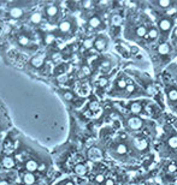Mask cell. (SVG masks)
I'll return each instance as SVG.
<instances>
[{
  "label": "cell",
  "mask_w": 177,
  "mask_h": 185,
  "mask_svg": "<svg viewBox=\"0 0 177 185\" xmlns=\"http://www.w3.org/2000/svg\"><path fill=\"white\" fill-rule=\"evenodd\" d=\"M89 108H91L92 111H96V110L99 108V105H98L96 102H92V103H91V107H89Z\"/></svg>",
  "instance_id": "e575fe53"
},
{
  "label": "cell",
  "mask_w": 177,
  "mask_h": 185,
  "mask_svg": "<svg viewBox=\"0 0 177 185\" xmlns=\"http://www.w3.org/2000/svg\"><path fill=\"white\" fill-rule=\"evenodd\" d=\"M63 97L65 99L66 101H72L74 100V94L71 92H65L63 94Z\"/></svg>",
  "instance_id": "4dcf8cb0"
},
{
  "label": "cell",
  "mask_w": 177,
  "mask_h": 185,
  "mask_svg": "<svg viewBox=\"0 0 177 185\" xmlns=\"http://www.w3.org/2000/svg\"><path fill=\"white\" fill-rule=\"evenodd\" d=\"M148 34V30L145 25H139L135 30V35L137 37H146Z\"/></svg>",
  "instance_id": "e0dca14e"
},
{
  "label": "cell",
  "mask_w": 177,
  "mask_h": 185,
  "mask_svg": "<svg viewBox=\"0 0 177 185\" xmlns=\"http://www.w3.org/2000/svg\"><path fill=\"white\" fill-rule=\"evenodd\" d=\"M127 126L133 131H136V130H140L143 126V120L141 119L140 117H131L128 119L127 123Z\"/></svg>",
  "instance_id": "7a4b0ae2"
},
{
  "label": "cell",
  "mask_w": 177,
  "mask_h": 185,
  "mask_svg": "<svg viewBox=\"0 0 177 185\" xmlns=\"http://www.w3.org/2000/svg\"><path fill=\"white\" fill-rule=\"evenodd\" d=\"M92 5H93V2L91 0H86V1L82 2V6H83L84 9H89V7H92Z\"/></svg>",
  "instance_id": "d6a6232c"
},
{
  "label": "cell",
  "mask_w": 177,
  "mask_h": 185,
  "mask_svg": "<svg viewBox=\"0 0 177 185\" xmlns=\"http://www.w3.org/2000/svg\"><path fill=\"white\" fill-rule=\"evenodd\" d=\"M170 45L166 43V42H164V43H161V45H159L158 47V53L160 56H166L170 53Z\"/></svg>",
  "instance_id": "9a60e30c"
},
{
  "label": "cell",
  "mask_w": 177,
  "mask_h": 185,
  "mask_svg": "<svg viewBox=\"0 0 177 185\" xmlns=\"http://www.w3.org/2000/svg\"><path fill=\"white\" fill-rule=\"evenodd\" d=\"M52 59H53L54 61L59 60V59H60V54H59V53H53V54H52Z\"/></svg>",
  "instance_id": "8d00e7d4"
},
{
  "label": "cell",
  "mask_w": 177,
  "mask_h": 185,
  "mask_svg": "<svg viewBox=\"0 0 177 185\" xmlns=\"http://www.w3.org/2000/svg\"><path fill=\"white\" fill-rule=\"evenodd\" d=\"M106 84H107V79H106V78H104V77H101V78L98 81V85H99V87H101V88L106 87Z\"/></svg>",
  "instance_id": "1f68e13d"
},
{
  "label": "cell",
  "mask_w": 177,
  "mask_h": 185,
  "mask_svg": "<svg viewBox=\"0 0 177 185\" xmlns=\"http://www.w3.org/2000/svg\"><path fill=\"white\" fill-rule=\"evenodd\" d=\"M111 24L114 27H118L122 24V17L119 15H113L111 17Z\"/></svg>",
  "instance_id": "484cf974"
},
{
  "label": "cell",
  "mask_w": 177,
  "mask_h": 185,
  "mask_svg": "<svg viewBox=\"0 0 177 185\" xmlns=\"http://www.w3.org/2000/svg\"><path fill=\"white\" fill-rule=\"evenodd\" d=\"M166 88H168V99H169V101L171 102V103L177 102V88L175 87V85H171V84H169Z\"/></svg>",
  "instance_id": "5b68a950"
},
{
  "label": "cell",
  "mask_w": 177,
  "mask_h": 185,
  "mask_svg": "<svg viewBox=\"0 0 177 185\" xmlns=\"http://www.w3.org/2000/svg\"><path fill=\"white\" fill-rule=\"evenodd\" d=\"M75 173L77 174V176H84L86 173H87V167L82 165V164H78V165H76L75 166Z\"/></svg>",
  "instance_id": "cb8c5ba5"
},
{
  "label": "cell",
  "mask_w": 177,
  "mask_h": 185,
  "mask_svg": "<svg viewBox=\"0 0 177 185\" xmlns=\"http://www.w3.org/2000/svg\"><path fill=\"white\" fill-rule=\"evenodd\" d=\"M129 185H137V184H135V183H131V184H129Z\"/></svg>",
  "instance_id": "b9f144b4"
},
{
  "label": "cell",
  "mask_w": 177,
  "mask_h": 185,
  "mask_svg": "<svg viewBox=\"0 0 177 185\" xmlns=\"http://www.w3.org/2000/svg\"><path fill=\"white\" fill-rule=\"evenodd\" d=\"M23 183L27 185H33L35 183V176L33 173H26L23 176Z\"/></svg>",
  "instance_id": "ffe728a7"
},
{
  "label": "cell",
  "mask_w": 177,
  "mask_h": 185,
  "mask_svg": "<svg viewBox=\"0 0 177 185\" xmlns=\"http://www.w3.org/2000/svg\"><path fill=\"white\" fill-rule=\"evenodd\" d=\"M26 168L28 169L29 172H34L39 168V164H37L35 160H29L26 164Z\"/></svg>",
  "instance_id": "7402d4cb"
},
{
  "label": "cell",
  "mask_w": 177,
  "mask_h": 185,
  "mask_svg": "<svg viewBox=\"0 0 177 185\" xmlns=\"http://www.w3.org/2000/svg\"><path fill=\"white\" fill-rule=\"evenodd\" d=\"M64 185H75V183L72 182V180H66Z\"/></svg>",
  "instance_id": "ab89813d"
},
{
  "label": "cell",
  "mask_w": 177,
  "mask_h": 185,
  "mask_svg": "<svg viewBox=\"0 0 177 185\" xmlns=\"http://www.w3.org/2000/svg\"><path fill=\"white\" fill-rule=\"evenodd\" d=\"M44 41H45V43L46 45H52L54 41H56V36L52 34V33H48V34H46L45 36H44Z\"/></svg>",
  "instance_id": "d4e9b609"
},
{
  "label": "cell",
  "mask_w": 177,
  "mask_h": 185,
  "mask_svg": "<svg viewBox=\"0 0 177 185\" xmlns=\"http://www.w3.org/2000/svg\"><path fill=\"white\" fill-rule=\"evenodd\" d=\"M129 110L133 114H140L142 112V105L139 101H134L129 105Z\"/></svg>",
  "instance_id": "9c48e42d"
},
{
  "label": "cell",
  "mask_w": 177,
  "mask_h": 185,
  "mask_svg": "<svg viewBox=\"0 0 177 185\" xmlns=\"http://www.w3.org/2000/svg\"><path fill=\"white\" fill-rule=\"evenodd\" d=\"M94 41L93 38H87V40H84L83 42V47L84 48H87V49H89V48H92L94 46Z\"/></svg>",
  "instance_id": "f1b7e54d"
},
{
  "label": "cell",
  "mask_w": 177,
  "mask_h": 185,
  "mask_svg": "<svg viewBox=\"0 0 177 185\" xmlns=\"http://www.w3.org/2000/svg\"><path fill=\"white\" fill-rule=\"evenodd\" d=\"M127 87H128V83H127V79L125 78H118L117 81H116V89H118V92H125V89H127Z\"/></svg>",
  "instance_id": "8fae6325"
},
{
  "label": "cell",
  "mask_w": 177,
  "mask_h": 185,
  "mask_svg": "<svg viewBox=\"0 0 177 185\" xmlns=\"http://www.w3.org/2000/svg\"><path fill=\"white\" fill-rule=\"evenodd\" d=\"M127 151H128V147L124 144V143H118L117 146H116V153L118 154V155H125L127 154Z\"/></svg>",
  "instance_id": "44dd1931"
},
{
  "label": "cell",
  "mask_w": 177,
  "mask_h": 185,
  "mask_svg": "<svg viewBox=\"0 0 177 185\" xmlns=\"http://www.w3.org/2000/svg\"><path fill=\"white\" fill-rule=\"evenodd\" d=\"M110 61H107V60H105V61H103V64H101V67H109L110 69Z\"/></svg>",
  "instance_id": "74e56055"
},
{
  "label": "cell",
  "mask_w": 177,
  "mask_h": 185,
  "mask_svg": "<svg viewBox=\"0 0 177 185\" xmlns=\"http://www.w3.org/2000/svg\"><path fill=\"white\" fill-rule=\"evenodd\" d=\"M58 12H59V9L56 5H51L46 9V15L48 17H56L58 15Z\"/></svg>",
  "instance_id": "ac0fdd59"
},
{
  "label": "cell",
  "mask_w": 177,
  "mask_h": 185,
  "mask_svg": "<svg viewBox=\"0 0 177 185\" xmlns=\"http://www.w3.org/2000/svg\"><path fill=\"white\" fill-rule=\"evenodd\" d=\"M172 25H174V20L171 18L164 17V18L159 19V23H158L159 30H160L161 35L164 37H168V35L170 34V31H171V29H172Z\"/></svg>",
  "instance_id": "6da1fadb"
},
{
  "label": "cell",
  "mask_w": 177,
  "mask_h": 185,
  "mask_svg": "<svg viewBox=\"0 0 177 185\" xmlns=\"http://www.w3.org/2000/svg\"><path fill=\"white\" fill-rule=\"evenodd\" d=\"M0 185H9V183L5 182V180H1V182H0Z\"/></svg>",
  "instance_id": "60d3db41"
},
{
  "label": "cell",
  "mask_w": 177,
  "mask_h": 185,
  "mask_svg": "<svg viewBox=\"0 0 177 185\" xmlns=\"http://www.w3.org/2000/svg\"><path fill=\"white\" fill-rule=\"evenodd\" d=\"M58 29H59V31L62 34H69L71 31V29H72V24H71L70 20H63V22L59 23Z\"/></svg>",
  "instance_id": "8992f818"
},
{
  "label": "cell",
  "mask_w": 177,
  "mask_h": 185,
  "mask_svg": "<svg viewBox=\"0 0 177 185\" xmlns=\"http://www.w3.org/2000/svg\"><path fill=\"white\" fill-rule=\"evenodd\" d=\"M45 63V58L44 56H35L31 58V60H30V64L33 65L34 67H36V69H40L42 65Z\"/></svg>",
  "instance_id": "ba28073f"
},
{
  "label": "cell",
  "mask_w": 177,
  "mask_h": 185,
  "mask_svg": "<svg viewBox=\"0 0 177 185\" xmlns=\"http://www.w3.org/2000/svg\"><path fill=\"white\" fill-rule=\"evenodd\" d=\"M18 43L21 46H28L29 43H30V40H29L28 36H26V35H21L18 37Z\"/></svg>",
  "instance_id": "83f0119b"
},
{
  "label": "cell",
  "mask_w": 177,
  "mask_h": 185,
  "mask_svg": "<svg viewBox=\"0 0 177 185\" xmlns=\"http://www.w3.org/2000/svg\"><path fill=\"white\" fill-rule=\"evenodd\" d=\"M105 180H106V179H105L104 174H101V173L96 174V177H95V183H98V184H104Z\"/></svg>",
  "instance_id": "f546056e"
},
{
  "label": "cell",
  "mask_w": 177,
  "mask_h": 185,
  "mask_svg": "<svg viewBox=\"0 0 177 185\" xmlns=\"http://www.w3.org/2000/svg\"><path fill=\"white\" fill-rule=\"evenodd\" d=\"M1 165H2V167H4V168H7V169H10V168L15 167L16 162H15V160H13V159H12L11 156H4V157H2V160H1Z\"/></svg>",
  "instance_id": "30bf717a"
},
{
  "label": "cell",
  "mask_w": 177,
  "mask_h": 185,
  "mask_svg": "<svg viewBox=\"0 0 177 185\" xmlns=\"http://www.w3.org/2000/svg\"><path fill=\"white\" fill-rule=\"evenodd\" d=\"M88 155L89 157L94 160V161H98V160H100L101 157H103V151L100 150L99 148H96V147H94V148H91L89 149V151H88Z\"/></svg>",
  "instance_id": "52a82bcc"
},
{
  "label": "cell",
  "mask_w": 177,
  "mask_h": 185,
  "mask_svg": "<svg viewBox=\"0 0 177 185\" xmlns=\"http://www.w3.org/2000/svg\"><path fill=\"white\" fill-rule=\"evenodd\" d=\"M154 5H157L160 9H169L172 6V1L171 0H159V1H156Z\"/></svg>",
  "instance_id": "d6986e66"
},
{
  "label": "cell",
  "mask_w": 177,
  "mask_h": 185,
  "mask_svg": "<svg viewBox=\"0 0 177 185\" xmlns=\"http://www.w3.org/2000/svg\"><path fill=\"white\" fill-rule=\"evenodd\" d=\"M30 22H31L33 24H40V23L42 22V15H41L40 12L33 13V15L30 16Z\"/></svg>",
  "instance_id": "603a6c76"
},
{
  "label": "cell",
  "mask_w": 177,
  "mask_h": 185,
  "mask_svg": "<svg viewBox=\"0 0 177 185\" xmlns=\"http://www.w3.org/2000/svg\"><path fill=\"white\" fill-rule=\"evenodd\" d=\"M168 144L172 149H177V136L176 135H172V136H170V137H169Z\"/></svg>",
  "instance_id": "4316f807"
},
{
  "label": "cell",
  "mask_w": 177,
  "mask_h": 185,
  "mask_svg": "<svg viewBox=\"0 0 177 185\" xmlns=\"http://www.w3.org/2000/svg\"><path fill=\"white\" fill-rule=\"evenodd\" d=\"M105 185H114V182H113V179H111V178H109V179H106L105 180V183H104Z\"/></svg>",
  "instance_id": "d590c367"
},
{
  "label": "cell",
  "mask_w": 177,
  "mask_h": 185,
  "mask_svg": "<svg viewBox=\"0 0 177 185\" xmlns=\"http://www.w3.org/2000/svg\"><path fill=\"white\" fill-rule=\"evenodd\" d=\"M106 47H107V40H106V37L105 36L96 37V40L94 42V48L96 51H99V52H103V51L106 49Z\"/></svg>",
  "instance_id": "3957f363"
},
{
  "label": "cell",
  "mask_w": 177,
  "mask_h": 185,
  "mask_svg": "<svg viewBox=\"0 0 177 185\" xmlns=\"http://www.w3.org/2000/svg\"><path fill=\"white\" fill-rule=\"evenodd\" d=\"M88 24H89L91 28H93V29L100 28V27H101V19L99 18V17H96V16H93V17L89 18Z\"/></svg>",
  "instance_id": "7c38bea8"
},
{
  "label": "cell",
  "mask_w": 177,
  "mask_h": 185,
  "mask_svg": "<svg viewBox=\"0 0 177 185\" xmlns=\"http://www.w3.org/2000/svg\"><path fill=\"white\" fill-rule=\"evenodd\" d=\"M168 171L170 172V173H172V172H176L177 171V165H175V164H170L168 167Z\"/></svg>",
  "instance_id": "836d02e7"
},
{
  "label": "cell",
  "mask_w": 177,
  "mask_h": 185,
  "mask_svg": "<svg viewBox=\"0 0 177 185\" xmlns=\"http://www.w3.org/2000/svg\"><path fill=\"white\" fill-rule=\"evenodd\" d=\"M139 92L137 90V87L135 85V84H128V87H127V89H125V92H124V96H129V95H136Z\"/></svg>",
  "instance_id": "5bb4252c"
},
{
  "label": "cell",
  "mask_w": 177,
  "mask_h": 185,
  "mask_svg": "<svg viewBox=\"0 0 177 185\" xmlns=\"http://www.w3.org/2000/svg\"><path fill=\"white\" fill-rule=\"evenodd\" d=\"M133 144H134V147L137 149L139 151H143V150H146L147 147H148L147 141H146V139H143V138H134Z\"/></svg>",
  "instance_id": "277c9868"
},
{
  "label": "cell",
  "mask_w": 177,
  "mask_h": 185,
  "mask_svg": "<svg viewBox=\"0 0 177 185\" xmlns=\"http://www.w3.org/2000/svg\"><path fill=\"white\" fill-rule=\"evenodd\" d=\"M10 16L12 18H16V19L21 18L23 16V10L21 9V7H12V9L10 10Z\"/></svg>",
  "instance_id": "2e32d148"
},
{
  "label": "cell",
  "mask_w": 177,
  "mask_h": 185,
  "mask_svg": "<svg viewBox=\"0 0 177 185\" xmlns=\"http://www.w3.org/2000/svg\"><path fill=\"white\" fill-rule=\"evenodd\" d=\"M158 36H159V29H157L156 27H151V28L148 29V34H147V37H148L149 41L157 40Z\"/></svg>",
  "instance_id": "4fadbf2b"
},
{
  "label": "cell",
  "mask_w": 177,
  "mask_h": 185,
  "mask_svg": "<svg viewBox=\"0 0 177 185\" xmlns=\"http://www.w3.org/2000/svg\"><path fill=\"white\" fill-rule=\"evenodd\" d=\"M82 71H83L86 74H91V70H89V69H88L87 66H84L83 69H82Z\"/></svg>",
  "instance_id": "f35d334b"
}]
</instances>
